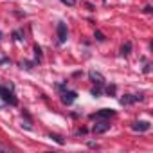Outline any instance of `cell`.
I'll return each instance as SVG.
<instances>
[{"mask_svg":"<svg viewBox=\"0 0 153 153\" xmlns=\"http://www.w3.org/2000/svg\"><path fill=\"white\" fill-rule=\"evenodd\" d=\"M110 121H106V119H96V124L92 126V131L96 133V135H99V133H105V131H108L110 130Z\"/></svg>","mask_w":153,"mask_h":153,"instance_id":"obj_1","label":"cell"},{"mask_svg":"<svg viewBox=\"0 0 153 153\" xmlns=\"http://www.w3.org/2000/svg\"><path fill=\"white\" fill-rule=\"evenodd\" d=\"M67 38H68V29H67V24L59 22V24H58V42H59V43H65V42H67Z\"/></svg>","mask_w":153,"mask_h":153,"instance_id":"obj_2","label":"cell"},{"mask_svg":"<svg viewBox=\"0 0 153 153\" xmlns=\"http://www.w3.org/2000/svg\"><path fill=\"white\" fill-rule=\"evenodd\" d=\"M0 97H2L6 103H9V105H16V97L13 96V92H9L7 88H4V87H0Z\"/></svg>","mask_w":153,"mask_h":153,"instance_id":"obj_3","label":"cell"},{"mask_svg":"<svg viewBox=\"0 0 153 153\" xmlns=\"http://www.w3.org/2000/svg\"><path fill=\"white\" fill-rule=\"evenodd\" d=\"M88 78H90V81L96 83L97 87H103V85H105V76L99 74V72H96V70H90V72H88Z\"/></svg>","mask_w":153,"mask_h":153,"instance_id":"obj_4","label":"cell"},{"mask_svg":"<svg viewBox=\"0 0 153 153\" xmlns=\"http://www.w3.org/2000/svg\"><path fill=\"white\" fill-rule=\"evenodd\" d=\"M76 97H78V94H76V92L65 90V92L61 94V103H63V105H72V103L76 101Z\"/></svg>","mask_w":153,"mask_h":153,"instance_id":"obj_5","label":"cell"},{"mask_svg":"<svg viewBox=\"0 0 153 153\" xmlns=\"http://www.w3.org/2000/svg\"><path fill=\"white\" fill-rule=\"evenodd\" d=\"M135 131H148L149 128H151V124L148 123V121H137V123H133V126H131Z\"/></svg>","mask_w":153,"mask_h":153,"instance_id":"obj_6","label":"cell"},{"mask_svg":"<svg viewBox=\"0 0 153 153\" xmlns=\"http://www.w3.org/2000/svg\"><path fill=\"white\" fill-rule=\"evenodd\" d=\"M142 99H144V96H140V94H137V96H124L121 99V103L123 105H131V103H137V101H142Z\"/></svg>","mask_w":153,"mask_h":153,"instance_id":"obj_7","label":"cell"},{"mask_svg":"<svg viewBox=\"0 0 153 153\" xmlns=\"http://www.w3.org/2000/svg\"><path fill=\"white\" fill-rule=\"evenodd\" d=\"M112 115H115V112L114 110H101V112H97V114H94L92 115V119H106V117H112Z\"/></svg>","mask_w":153,"mask_h":153,"instance_id":"obj_8","label":"cell"},{"mask_svg":"<svg viewBox=\"0 0 153 153\" xmlns=\"http://www.w3.org/2000/svg\"><path fill=\"white\" fill-rule=\"evenodd\" d=\"M130 51H131V43H130V42H126V43L121 47V54H123V56H128V54H130Z\"/></svg>","mask_w":153,"mask_h":153,"instance_id":"obj_9","label":"cell"},{"mask_svg":"<svg viewBox=\"0 0 153 153\" xmlns=\"http://www.w3.org/2000/svg\"><path fill=\"white\" fill-rule=\"evenodd\" d=\"M106 94H108V96H114V94H115V85L106 87Z\"/></svg>","mask_w":153,"mask_h":153,"instance_id":"obj_10","label":"cell"},{"mask_svg":"<svg viewBox=\"0 0 153 153\" xmlns=\"http://www.w3.org/2000/svg\"><path fill=\"white\" fill-rule=\"evenodd\" d=\"M96 38H97L99 42H103V40H105V34H103L101 31H96Z\"/></svg>","mask_w":153,"mask_h":153,"instance_id":"obj_11","label":"cell"},{"mask_svg":"<svg viewBox=\"0 0 153 153\" xmlns=\"http://www.w3.org/2000/svg\"><path fill=\"white\" fill-rule=\"evenodd\" d=\"M51 139H54V140H56L58 144H63V139H61L59 135H51Z\"/></svg>","mask_w":153,"mask_h":153,"instance_id":"obj_12","label":"cell"},{"mask_svg":"<svg viewBox=\"0 0 153 153\" xmlns=\"http://www.w3.org/2000/svg\"><path fill=\"white\" fill-rule=\"evenodd\" d=\"M61 2H63L65 6H70V7H72V6L76 4V0H61Z\"/></svg>","mask_w":153,"mask_h":153,"instance_id":"obj_13","label":"cell"},{"mask_svg":"<svg viewBox=\"0 0 153 153\" xmlns=\"http://www.w3.org/2000/svg\"><path fill=\"white\" fill-rule=\"evenodd\" d=\"M13 36H15V40H16V42H22V34H20L18 31H15V33H13Z\"/></svg>","mask_w":153,"mask_h":153,"instance_id":"obj_14","label":"cell"},{"mask_svg":"<svg viewBox=\"0 0 153 153\" xmlns=\"http://www.w3.org/2000/svg\"><path fill=\"white\" fill-rule=\"evenodd\" d=\"M99 94H101V88H94V90H92V96H94V97H97Z\"/></svg>","mask_w":153,"mask_h":153,"instance_id":"obj_15","label":"cell"},{"mask_svg":"<svg viewBox=\"0 0 153 153\" xmlns=\"http://www.w3.org/2000/svg\"><path fill=\"white\" fill-rule=\"evenodd\" d=\"M103 2H106V0H103Z\"/></svg>","mask_w":153,"mask_h":153,"instance_id":"obj_16","label":"cell"},{"mask_svg":"<svg viewBox=\"0 0 153 153\" xmlns=\"http://www.w3.org/2000/svg\"><path fill=\"white\" fill-rule=\"evenodd\" d=\"M0 36H2V34H0Z\"/></svg>","mask_w":153,"mask_h":153,"instance_id":"obj_17","label":"cell"}]
</instances>
